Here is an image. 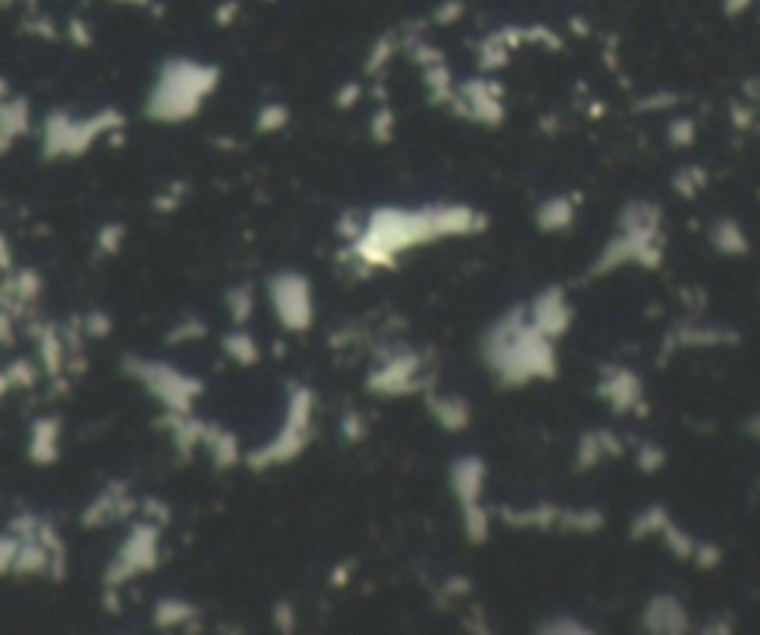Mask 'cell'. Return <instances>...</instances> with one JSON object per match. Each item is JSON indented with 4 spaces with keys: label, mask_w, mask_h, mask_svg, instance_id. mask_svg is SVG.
Returning a JSON list of instances; mask_svg holds the SVG:
<instances>
[{
    "label": "cell",
    "mask_w": 760,
    "mask_h": 635,
    "mask_svg": "<svg viewBox=\"0 0 760 635\" xmlns=\"http://www.w3.org/2000/svg\"><path fill=\"white\" fill-rule=\"evenodd\" d=\"M211 87V72L196 63H170L152 92V113L161 119L190 116Z\"/></svg>",
    "instance_id": "1"
},
{
    "label": "cell",
    "mask_w": 760,
    "mask_h": 635,
    "mask_svg": "<svg viewBox=\"0 0 760 635\" xmlns=\"http://www.w3.org/2000/svg\"><path fill=\"white\" fill-rule=\"evenodd\" d=\"M0 3H6V0H0Z\"/></svg>",
    "instance_id": "2"
}]
</instances>
